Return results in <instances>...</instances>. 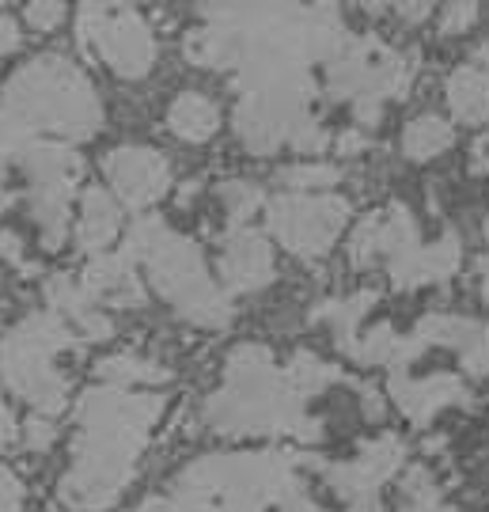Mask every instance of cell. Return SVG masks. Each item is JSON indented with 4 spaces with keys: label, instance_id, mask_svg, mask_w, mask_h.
Masks as SVG:
<instances>
[{
    "label": "cell",
    "instance_id": "obj_29",
    "mask_svg": "<svg viewBox=\"0 0 489 512\" xmlns=\"http://www.w3.org/2000/svg\"><path fill=\"white\" fill-rule=\"evenodd\" d=\"M368 141H364L361 133H345L342 141H338V152H353V148H364Z\"/></svg>",
    "mask_w": 489,
    "mask_h": 512
},
{
    "label": "cell",
    "instance_id": "obj_24",
    "mask_svg": "<svg viewBox=\"0 0 489 512\" xmlns=\"http://www.w3.org/2000/svg\"><path fill=\"white\" fill-rule=\"evenodd\" d=\"M23 433H27L23 440H27V448H31V452H46V448H50V444L57 440L54 421L42 418V414H35V418L27 421V425H23Z\"/></svg>",
    "mask_w": 489,
    "mask_h": 512
},
{
    "label": "cell",
    "instance_id": "obj_20",
    "mask_svg": "<svg viewBox=\"0 0 489 512\" xmlns=\"http://www.w3.org/2000/svg\"><path fill=\"white\" fill-rule=\"evenodd\" d=\"M338 179H342V167L319 164V160H300L277 171V183L285 186V194H319V190H330Z\"/></svg>",
    "mask_w": 489,
    "mask_h": 512
},
{
    "label": "cell",
    "instance_id": "obj_4",
    "mask_svg": "<svg viewBox=\"0 0 489 512\" xmlns=\"http://www.w3.org/2000/svg\"><path fill=\"white\" fill-rule=\"evenodd\" d=\"M0 114L16 118L31 133H54V137H91L103 126L99 95L84 69H76L69 57L38 54L0 92Z\"/></svg>",
    "mask_w": 489,
    "mask_h": 512
},
{
    "label": "cell",
    "instance_id": "obj_25",
    "mask_svg": "<svg viewBox=\"0 0 489 512\" xmlns=\"http://www.w3.org/2000/svg\"><path fill=\"white\" fill-rule=\"evenodd\" d=\"M0 512H23V482L8 467H0Z\"/></svg>",
    "mask_w": 489,
    "mask_h": 512
},
{
    "label": "cell",
    "instance_id": "obj_5",
    "mask_svg": "<svg viewBox=\"0 0 489 512\" xmlns=\"http://www.w3.org/2000/svg\"><path fill=\"white\" fill-rule=\"evenodd\" d=\"M80 353V338L54 311H31L0 338V376L42 418H54L69 403L65 361Z\"/></svg>",
    "mask_w": 489,
    "mask_h": 512
},
{
    "label": "cell",
    "instance_id": "obj_13",
    "mask_svg": "<svg viewBox=\"0 0 489 512\" xmlns=\"http://www.w3.org/2000/svg\"><path fill=\"white\" fill-rule=\"evenodd\" d=\"M391 391H395V403L402 406V414L410 421H417V425L436 418V410L467 399L463 384L455 376H448V372H433L429 380H414L406 372H395L391 376Z\"/></svg>",
    "mask_w": 489,
    "mask_h": 512
},
{
    "label": "cell",
    "instance_id": "obj_2",
    "mask_svg": "<svg viewBox=\"0 0 489 512\" xmlns=\"http://www.w3.org/2000/svg\"><path fill=\"white\" fill-rule=\"evenodd\" d=\"M304 403L308 399L292 387L289 372L277 368L270 349L247 342L224 361V384L205 399V421L224 437H315Z\"/></svg>",
    "mask_w": 489,
    "mask_h": 512
},
{
    "label": "cell",
    "instance_id": "obj_15",
    "mask_svg": "<svg viewBox=\"0 0 489 512\" xmlns=\"http://www.w3.org/2000/svg\"><path fill=\"white\" fill-rule=\"evenodd\" d=\"M167 129H171L179 141H186V145H201V141H209V137L220 129L217 103L201 92L175 95V103H171V110H167Z\"/></svg>",
    "mask_w": 489,
    "mask_h": 512
},
{
    "label": "cell",
    "instance_id": "obj_8",
    "mask_svg": "<svg viewBox=\"0 0 489 512\" xmlns=\"http://www.w3.org/2000/svg\"><path fill=\"white\" fill-rule=\"evenodd\" d=\"M103 175L118 202L129 209H148L171 190V164L163 160L156 148L145 145H122L110 148L103 156Z\"/></svg>",
    "mask_w": 489,
    "mask_h": 512
},
{
    "label": "cell",
    "instance_id": "obj_30",
    "mask_svg": "<svg viewBox=\"0 0 489 512\" xmlns=\"http://www.w3.org/2000/svg\"><path fill=\"white\" fill-rule=\"evenodd\" d=\"M399 12L406 19H425V16H429V8H425V4H402Z\"/></svg>",
    "mask_w": 489,
    "mask_h": 512
},
{
    "label": "cell",
    "instance_id": "obj_3",
    "mask_svg": "<svg viewBox=\"0 0 489 512\" xmlns=\"http://www.w3.org/2000/svg\"><path fill=\"white\" fill-rule=\"evenodd\" d=\"M126 255L145 266L156 293L198 327L217 330L232 319V300L209 274L198 243L175 232L167 220L141 217L126 236Z\"/></svg>",
    "mask_w": 489,
    "mask_h": 512
},
{
    "label": "cell",
    "instance_id": "obj_12",
    "mask_svg": "<svg viewBox=\"0 0 489 512\" xmlns=\"http://www.w3.org/2000/svg\"><path fill=\"white\" fill-rule=\"evenodd\" d=\"M80 281L95 296L99 308H145L148 304L145 281L137 274V262L126 251H118V255H95Z\"/></svg>",
    "mask_w": 489,
    "mask_h": 512
},
{
    "label": "cell",
    "instance_id": "obj_22",
    "mask_svg": "<svg viewBox=\"0 0 489 512\" xmlns=\"http://www.w3.org/2000/svg\"><path fill=\"white\" fill-rule=\"evenodd\" d=\"M402 494H406V505L402 512H448L440 505V494H436V482L429 478L425 467H414L402 478Z\"/></svg>",
    "mask_w": 489,
    "mask_h": 512
},
{
    "label": "cell",
    "instance_id": "obj_6",
    "mask_svg": "<svg viewBox=\"0 0 489 512\" xmlns=\"http://www.w3.org/2000/svg\"><path fill=\"white\" fill-rule=\"evenodd\" d=\"M76 27H80V42L110 73L141 80L156 65V35L145 16L129 4H80Z\"/></svg>",
    "mask_w": 489,
    "mask_h": 512
},
{
    "label": "cell",
    "instance_id": "obj_31",
    "mask_svg": "<svg viewBox=\"0 0 489 512\" xmlns=\"http://www.w3.org/2000/svg\"><path fill=\"white\" fill-rule=\"evenodd\" d=\"M285 512H323V509H319V505H311V501H300V497H296V501H289V505H285Z\"/></svg>",
    "mask_w": 489,
    "mask_h": 512
},
{
    "label": "cell",
    "instance_id": "obj_1",
    "mask_svg": "<svg viewBox=\"0 0 489 512\" xmlns=\"http://www.w3.org/2000/svg\"><path fill=\"white\" fill-rule=\"evenodd\" d=\"M163 414L160 395L129 387H88L76 403V433L69 471L57 482L61 505L73 512H103L137 475L152 429Z\"/></svg>",
    "mask_w": 489,
    "mask_h": 512
},
{
    "label": "cell",
    "instance_id": "obj_16",
    "mask_svg": "<svg viewBox=\"0 0 489 512\" xmlns=\"http://www.w3.org/2000/svg\"><path fill=\"white\" fill-rule=\"evenodd\" d=\"M448 103H452L455 118L467 126H482L489 122V73L478 65H463L448 76Z\"/></svg>",
    "mask_w": 489,
    "mask_h": 512
},
{
    "label": "cell",
    "instance_id": "obj_19",
    "mask_svg": "<svg viewBox=\"0 0 489 512\" xmlns=\"http://www.w3.org/2000/svg\"><path fill=\"white\" fill-rule=\"evenodd\" d=\"M376 304V293H357L349 296V300H338V304H326V308H319V323H326V327L334 330V338L342 342V349L349 353L353 349V342L361 338V319L364 311Z\"/></svg>",
    "mask_w": 489,
    "mask_h": 512
},
{
    "label": "cell",
    "instance_id": "obj_27",
    "mask_svg": "<svg viewBox=\"0 0 489 512\" xmlns=\"http://www.w3.org/2000/svg\"><path fill=\"white\" fill-rule=\"evenodd\" d=\"M19 440V425L12 418V410L4 406V395H0V448H12Z\"/></svg>",
    "mask_w": 489,
    "mask_h": 512
},
{
    "label": "cell",
    "instance_id": "obj_18",
    "mask_svg": "<svg viewBox=\"0 0 489 512\" xmlns=\"http://www.w3.org/2000/svg\"><path fill=\"white\" fill-rule=\"evenodd\" d=\"M99 376L114 387H133L137 384H167L171 372L148 357H137V353H114V357H103L99 361Z\"/></svg>",
    "mask_w": 489,
    "mask_h": 512
},
{
    "label": "cell",
    "instance_id": "obj_21",
    "mask_svg": "<svg viewBox=\"0 0 489 512\" xmlns=\"http://www.w3.org/2000/svg\"><path fill=\"white\" fill-rule=\"evenodd\" d=\"M217 198H220V205H224L228 228H243V224L262 209V190L254 183H247V179H228V183H220Z\"/></svg>",
    "mask_w": 489,
    "mask_h": 512
},
{
    "label": "cell",
    "instance_id": "obj_26",
    "mask_svg": "<svg viewBox=\"0 0 489 512\" xmlns=\"http://www.w3.org/2000/svg\"><path fill=\"white\" fill-rule=\"evenodd\" d=\"M474 19H478V4H448L444 8V35H455V31H467Z\"/></svg>",
    "mask_w": 489,
    "mask_h": 512
},
{
    "label": "cell",
    "instance_id": "obj_9",
    "mask_svg": "<svg viewBox=\"0 0 489 512\" xmlns=\"http://www.w3.org/2000/svg\"><path fill=\"white\" fill-rule=\"evenodd\" d=\"M220 289L224 293H258L266 289L277 274V262H273V247L266 243L262 232H254L251 224L243 228H224L220 236Z\"/></svg>",
    "mask_w": 489,
    "mask_h": 512
},
{
    "label": "cell",
    "instance_id": "obj_14",
    "mask_svg": "<svg viewBox=\"0 0 489 512\" xmlns=\"http://www.w3.org/2000/svg\"><path fill=\"white\" fill-rule=\"evenodd\" d=\"M122 232V209L110 198L103 186H91L80 198V217H76V243L80 251L91 255H107L114 236Z\"/></svg>",
    "mask_w": 489,
    "mask_h": 512
},
{
    "label": "cell",
    "instance_id": "obj_7",
    "mask_svg": "<svg viewBox=\"0 0 489 512\" xmlns=\"http://www.w3.org/2000/svg\"><path fill=\"white\" fill-rule=\"evenodd\" d=\"M349 220V202L338 194H277L266 202V224L277 243L300 258H319L334 247Z\"/></svg>",
    "mask_w": 489,
    "mask_h": 512
},
{
    "label": "cell",
    "instance_id": "obj_10",
    "mask_svg": "<svg viewBox=\"0 0 489 512\" xmlns=\"http://www.w3.org/2000/svg\"><path fill=\"white\" fill-rule=\"evenodd\" d=\"M399 463H402V440L380 437L372 440L357 459L338 463V467H326V482L353 505V501H364V497H376L372 490L395 475Z\"/></svg>",
    "mask_w": 489,
    "mask_h": 512
},
{
    "label": "cell",
    "instance_id": "obj_23",
    "mask_svg": "<svg viewBox=\"0 0 489 512\" xmlns=\"http://www.w3.org/2000/svg\"><path fill=\"white\" fill-rule=\"evenodd\" d=\"M27 23L35 27V31H54L65 23V4H50V0H42V4H27Z\"/></svg>",
    "mask_w": 489,
    "mask_h": 512
},
{
    "label": "cell",
    "instance_id": "obj_17",
    "mask_svg": "<svg viewBox=\"0 0 489 512\" xmlns=\"http://www.w3.org/2000/svg\"><path fill=\"white\" fill-rule=\"evenodd\" d=\"M452 141H455V133L444 118L421 114V118H414V122L406 126V133H402V152H406L414 164H425V160H433L440 152H448Z\"/></svg>",
    "mask_w": 489,
    "mask_h": 512
},
{
    "label": "cell",
    "instance_id": "obj_28",
    "mask_svg": "<svg viewBox=\"0 0 489 512\" xmlns=\"http://www.w3.org/2000/svg\"><path fill=\"white\" fill-rule=\"evenodd\" d=\"M16 46H19V23L12 16H4V12H0V57L12 54Z\"/></svg>",
    "mask_w": 489,
    "mask_h": 512
},
{
    "label": "cell",
    "instance_id": "obj_11",
    "mask_svg": "<svg viewBox=\"0 0 489 512\" xmlns=\"http://www.w3.org/2000/svg\"><path fill=\"white\" fill-rule=\"evenodd\" d=\"M46 304H50V311H54L57 319L73 330L76 338H84V342H107L110 334H114L110 315L95 304V296H91L88 289H84V281H76V277H69V274L50 277V281H46Z\"/></svg>",
    "mask_w": 489,
    "mask_h": 512
}]
</instances>
